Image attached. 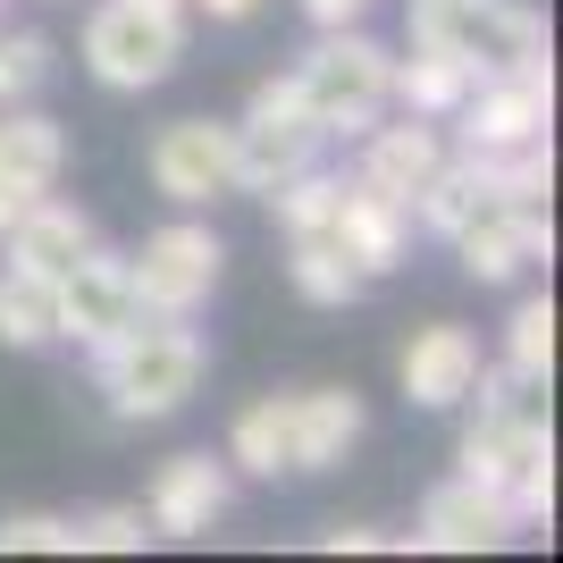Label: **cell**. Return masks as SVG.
<instances>
[{"label": "cell", "mask_w": 563, "mask_h": 563, "mask_svg": "<svg viewBox=\"0 0 563 563\" xmlns=\"http://www.w3.org/2000/svg\"><path fill=\"white\" fill-rule=\"evenodd\" d=\"M463 404H479L471 429H463V471L505 488V505L521 514V530L547 521L555 514V429H547V404L530 396V378L479 362V378H471Z\"/></svg>", "instance_id": "cell-1"}, {"label": "cell", "mask_w": 563, "mask_h": 563, "mask_svg": "<svg viewBox=\"0 0 563 563\" xmlns=\"http://www.w3.org/2000/svg\"><path fill=\"white\" fill-rule=\"evenodd\" d=\"M202 371H211L202 336L186 320H161V311H143L110 345H93V378H101V396H110V421H168L202 387Z\"/></svg>", "instance_id": "cell-2"}, {"label": "cell", "mask_w": 563, "mask_h": 563, "mask_svg": "<svg viewBox=\"0 0 563 563\" xmlns=\"http://www.w3.org/2000/svg\"><path fill=\"white\" fill-rule=\"evenodd\" d=\"M286 76H295V93H303V110H311L320 135H362L371 118H387L396 51L371 43L362 25H320V43H311Z\"/></svg>", "instance_id": "cell-3"}, {"label": "cell", "mask_w": 563, "mask_h": 563, "mask_svg": "<svg viewBox=\"0 0 563 563\" xmlns=\"http://www.w3.org/2000/svg\"><path fill=\"white\" fill-rule=\"evenodd\" d=\"M412 43L463 59L471 76H505L547 59V18L530 0H412Z\"/></svg>", "instance_id": "cell-4"}, {"label": "cell", "mask_w": 563, "mask_h": 563, "mask_svg": "<svg viewBox=\"0 0 563 563\" xmlns=\"http://www.w3.org/2000/svg\"><path fill=\"white\" fill-rule=\"evenodd\" d=\"M186 59V9H143V0H101L85 18V68L110 93H152Z\"/></svg>", "instance_id": "cell-5"}, {"label": "cell", "mask_w": 563, "mask_h": 563, "mask_svg": "<svg viewBox=\"0 0 563 563\" xmlns=\"http://www.w3.org/2000/svg\"><path fill=\"white\" fill-rule=\"evenodd\" d=\"M235 126V194H278L295 168L320 161V126H311L303 93H295V76H261L253 101H244V118H228Z\"/></svg>", "instance_id": "cell-6"}, {"label": "cell", "mask_w": 563, "mask_h": 563, "mask_svg": "<svg viewBox=\"0 0 563 563\" xmlns=\"http://www.w3.org/2000/svg\"><path fill=\"white\" fill-rule=\"evenodd\" d=\"M219 244L202 219H168V228L143 235V253H126V286H135L143 311H161V320H194V311L219 295Z\"/></svg>", "instance_id": "cell-7"}, {"label": "cell", "mask_w": 563, "mask_h": 563, "mask_svg": "<svg viewBox=\"0 0 563 563\" xmlns=\"http://www.w3.org/2000/svg\"><path fill=\"white\" fill-rule=\"evenodd\" d=\"M446 126L463 135V152H479V161H496V152H521V143H539L547 126H555V68H547V59H530V68L479 76Z\"/></svg>", "instance_id": "cell-8"}, {"label": "cell", "mask_w": 563, "mask_h": 563, "mask_svg": "<svg viewBox=\"0 0 563 563\" xmlns=\"http://www.w3.org/2000/svg\"><path fill=\"white\" fill-rule=\"evenodd\" d=\"M143 168L177 211H211L219 194H235V126L228 118H168Z\"/></svg>", "instance_id": "cell-9"}, {"label": "cell", "mask_w": 563, "mask_h": 563, "mask_svg": "<svg viewBox=\"0 0 563 563\" xmlns=\"http://www.w3.org/2000/svg\"><path fill=\"white\" fill-rule=\"evenodd\" d=\"M514 530H521V514L505 505V488H496V479L454 471L446 488H429L412 547H429V555H488V547H505Z\"/></svg>", "instance_id": "cell-10"}, {"label": "cell", "mask_w": 563, "mask_h": 563, "mask_svg": "<svg viewBox=\"0 0 563 563\" xmlns=\"http://www.w3.org/2000/svg\"><path fill=\"white\" fill-rule=\"evenodd\" d=\"M235 505V471L228 454H168L152 471V496H143V521H152V539H211L219 521Z\"/></svg>", "instance_id": "cell-11"}, {"label": "cell", "mask_w": 563, "mask_h": 563, "mask_svg": "<svg viewBox=\"0 0 563 563\" xmlns=\"http://www.w3.org/2000/svg\"><path fill=\"white\" fill-rule=\"evenodd\" d=\"M51 295H59V336H76V345L93 353V345H110L126 320H143V303H135V286H126V253H76L59 278H51Z\"/></svg>", "instance_id": "cell-12"}, {"label": "cell", "mask_w": 563, "mask_h": 563, "mask_svg": "<svg viewBox=\"0 0 563 563\" xmlns=\"http://www.w3.org/2000/svg\"><path fill=\"white\" fill-rule=\"evenodd\" d=\"M438 161H446L438 118H412V110H404L396 126H387V118H371V126H362V161H353V177H362L371 194H387V202H404V211H412V194L438 177Z\"/></svg>", "instance_id": "cell-13"}, {"label": "cell", "mask_w": 563, "mask_h": 563, "mask_svg": "<svg viewBox=\"0 0 563 563\" xmlns=\"http://www.w3.org/2000/svg\"><path fill=\"white\" fill-rule=\"evenodd\" d=\"M454 261H463V278H471V286H514L521 269L555 261V228H547V211H521V202H505V211L471 219V228L454 235Z\"/></svg>", "instance_id": "cell-14"}, {"label": "cell", "mask_w": 563, "mask_h": 563, "mask_svg": "<svg viewBox=\"0 0 563 563\" xmlns=\"http://www.w3.org/2000/svg\"><path fill=\"white\" fill-rule=\"evenodd\" d=\"M278 404H286V471H336L371 429L353 387H295Z\"/></svg>", "instance_id": "cell-15"}, {"label": "cell", "mask_w": 563, "mask_h": 563, "mask_svg": "<svg viewBox=\"0 0 563 563\" xmlns=\"http://www.w3.org/2000/svg\"><path fill=\"white\" fill-rule=\"evenodd\" d=\"M396 378L421 412H454V404L471 396V378H479V336H471L463 320H429V329L404 336Z\"/></svg>", "instance_id": "cell-16"}, {"label": "cell", "mask_w": 563, "mask_h": 563, "mask_svg": "<svg viewBox=\"0 0 563 563\" xmlns=\"http://www.w3.org/2000/svg\"><path fill=\"white\" fill-rule=\"evenodd\" d=\"M329 244L362 269V278H387V269H404V253H412V211L387 202V194H371L362 177H345L336 219H329Z\"/></svg>", "instance_id": "cell-17"}, {"label": "cell", "mask_w": 563, "mask_h": 563, "mask_svg": "<svg viewBox=\"0 0 563 563\" xmlns=\"http://www.w3.org/2000/svg\"><path fill=\"white\" fill-rule=\"evenodd\" d=\"M488 211H505V194H496V168L479 161V152H446L438 177L412 194V219H421L429 235H446V244L471 228V219H488Z\"/></svg>", "instance_id": "cell-18"}, {"label": "cell", "mask_w": 563, "mask_h": 563, "mask_svg": "<svg viewBox=\"0 0 563 563\" xmlns=\"http://www.w3.org/2000/svg\"><path fill=\"white\" fill-rule=\"evenodd\" d=\"M0 244H9V261H18V269H34V278H59L76 253H93L101 235H93V219L76 211V202H51V194H34V202H25V219L0 235Z\"/></svg>", "instance_id": "cell-19"}, {"label": "cell", "mask_w": 563, "mask_h": 563, "mask_svg": "<svg viewBox=\"0 0 563 563\" xmlns=\"http://www.w3.org/2000/svg\"><path fill=\"white\" fill-rule=\"evenodd\" d=\"M59 168H68V135H59V118L9 101V110H0V177L51 194V186H59Z\"/></svg>", "instance_id": "cell-20"}, {"label": "cell", "mask_w": 563, "mask_h": 563, "mask_svg": "<svg viewBox=\"0 0 563 563\" xmlns=\"http://www.w3.org/2000/svg\"><path fill=\"white\" fill-rule=\"evenodd\" d=\"M471 85H479V76H471L463 59H446V51L412 43V59H396V76H387V101H404L412 118H438V126H446V118L463 110Z\"/></svg>", "instance_id": "cell-21"}, {"label": "cell", "mask_w": 563, "mask_h": 563, "mask_svg": "<svg viewBox=\"0 0 563 563\" xmlns=\"http://www.w3.org/2000/svg\"><path fill=\"white\" fill-rule=\"evenodd\" d=\"M59 336V295H51V278H34V269H0V345L9 353H34Z\"/></svg>", "instance_id": "cell-22"}, {"label": "cell", "mask_w": 563, "mask_h": 563, "mask_svg": "<svg viewBox=\"0 0 563 563\" xmlns=\"http://www.w3.org/2000/svg\"><path fill=\"white\" fill-rule=\"evenodd\" d=\"M286 244H295V253H286V278H295V295H303L311 311H345L353 295L371 286V278H362V269L329 244V235H286Z\"/></svg>", "instance_id": "cell-23"}, {"label": "cell", "mask_w": 563, "mask_h": 563, "mask_svg": "<svg viewBox=\"0 0 563 563\" xmlns=\"http://www.w3.org/2000/svg\"><path fill=\"white\" fill-rule=\"evenodd\" d=\"M228 471H244V479H278L286 471V404L278 396L244 404L228 421Z\"/></svg>", "instance_id": "cell-24"}, {"label": "cell", "mask_w": 563, "mask_h": 563, "mask_svg": "<svg viewBox=\"0 0 563 563\" xmlns=\"http://www.w3.org/2000/svg\"><path fill=\"white\" fill-rule=\"evenodd\" d=\"M505 371L547 387V371H555V303L547 295H521L514 303V320H505Z\"/></svg>", "instance_id": "cell-25"}, {"label": "cell", "mask_w": 563, "mask_h": 563, "mask_svg": "<svg viewBox=\"0 0 563 563\" xmlns=\"http://www.w3.org/2000/svg\"><path fill=\"white\" fill-rule=\"evenodd\" d=\"M43 76H51V34H0V110L9 101H34L43 93Z\"/></svg>", "instance_id": "cell-26"}, {"label": "cell", "mask_w": 563, "mask_h": 563, "mask_svg": "<svg viewBox=\"0 0 563 563\" xmlns=\"http://www.w3.org/2000/svg\"><path fill=\"white\" fill-rule=\"evenodd\" d=\"M143 539H152L143 505H101V514L76 521V555H135Z\"/></svg>", "instance_id": "cell-27"}, {"label": "cell", "mask_w": 563, "mask_h": 563, "mask_svg": "<svg viewBox=\"0 0 563 563\" xmlns=\"http://www.w3.org/2000/svg\"><path fill=\"white\" fill-rule=\"evenodd\" d=\"M0 555H76V521H59V514H9V521H0Z\"/></svg>", "instance_id": "cell-28"}, {"label": "cell", "mask_w": 563, "mask_h": 563, "mask_svg": "<svg viewBox=\"0 0 563 563\" xmlns=\"http://www.w3.org/2000/svg\"><path fill=\"white\" fill-rule=\"evenodd\" d=\"M320 547L329 555H387V547H404L396 530H371V521H336V530H320Z\"/></svg>", "instance_id": "cell-29"}, {"label": "cell", "mask_w": 563, "mask_h": 563, "mask_svg": "<svg viewBox=\"0 0 563 563\" xmlns=\"http://www.w3.org/2000/svg\"><path fill=\"white\" fill-rule=\"evenodd\" d=\"M295 9H303L311 25H362L371 18V0H295Z\"/></svg>", "instance_id": "cell-30"}, {"label": "cell", "mask_w": 563, "mask_h": 563, "mask_svg": "<svg viewBox=\"0 0 563 563\" xmlns=\"http://www.w3.org/2000/svg\"><path fill=\"white\" fill-rule=\"evenodd\" d=\"M25 202H34V186H18V177H0V235L25 219Z\"/></svg>", "instance_id": "cell-31"}, {"label": "cell", "mask_w": 563, "mask_h": 563, "mask_svg": "<svg viewBox=\"0 0 563 563\" xmlns=\"http://www.w3.org/2000/svg\"><path fill=\"white\" fill-rule=\"evenodd\" d=\"M194 9H211L219 25H244V18H253V9H261V0H194Z\"/></svg>", "instance_id": "cell-32"}, {"label": "cell", "mask_w": 563, "mask_h": 563, "mask_svg": "<svg viewBox=\"0 0 563 563\" xmlns=\"http://www.w3.org/2000/svg\"><path fill=\"white\" fill-rule=\"evenodd\" d=\"M143 9H194V0H143Z\"/></svg>", "instance_id": "cell-33"}, {"label": "cell", "mask_w": 563, "mask_h": 563, "mask_svg": "<svg viewBox=\"0 0 563 563\" xmlns=\"http://www.w3.org/2000/svg\"><path fill=\"white\" fill-rule=\"evenodd\" d=\"M0 18H9V0H0Z\"/></svg>", "instance_id": "cell-34"}]
</instances>
